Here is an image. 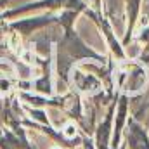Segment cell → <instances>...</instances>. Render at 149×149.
I'll list each match as a JSON object with an SVG mask.
<instances>
[{"instance_id": "cell-1", "label": "cell", "mask_w": 149, "mask_h": 149, "mask_svg": "<svg viewBox=\"0 0 149 149\" xmlns=\"http://www.w3.org/2000/svg\"><path fill=\"white\" fill-rule=\"evenodd\" d=\"M74 134H76V128H74L73 125H70V127H66V135H68V137H73Z\"/></svg>"}]
</instances>
